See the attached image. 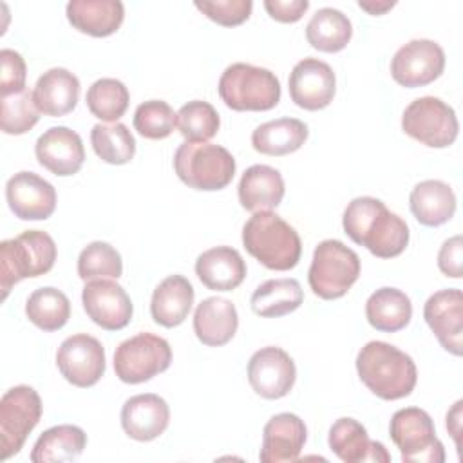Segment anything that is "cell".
Instances as JSON below:
<instances>
[{
    "instance_id": "obj_36",
    "label": "cell",
    "mask_w": 463,
    "mask_h": 463,
    "mask_svg": "<svg viewBox=\"0 0 463 463\" xmlns=\"http://www.w3.org/2000/svg\"><path fill=\"white\" fill-rule=\"evenodd\" d=\"M90 143L96 156L109 165H125L136 154V139L127 125L98 123L90 130Z\"/></svg>"
},
{
    "instance_id": "obj_19",
    "label": "cell",
    "mask_w": 463,
    "mask_h": 463,
    "mask_svg": "<svg viewBox=\"0 0 463 463\" xmlns=\"http://www.w3.org/2000/svg\"><path fill=\"white\" fill-rule=\"evenodd\" d=\"M34 154L43 168L60 177L74 175L85 161L83 141L69 127H51L45 130L36 139Z\"/></svg>"
},
{
    "instance_id": "obj_20",
    "label": "cell",
    "mask_w": 463,
    "mask_h": 463,
    "mask_svg": "<svg viewBox=\"0 0 463 463\" xmlns=\"http://www.w3.org/2000/svg\"><path fill=\"white\" fill-rule=\"evenodd\" d=\"M170 423V407L159 394L145 392L130 396L121 407V427L136 441L159 438Z\"/></svg>"
},
{
    "instance_id": "obj_26",
    "label": "cell",
    "mask_w": 463,
    "mask_h": 463,
    "mask_svg": "<svg viewBox=\"0 0 463 463\" xmlns=\"http://www.w3.org/2000/svg\"><path fill=\"white\" fill-rule=\"evenodd\" d=\"M65 13L74 29L94 38L114 34L125 18L119 0H71Z\"/></svg>"
},
{
    "instance_id": "obj_16",
    "label": "cell",
    "mask_w": 463,
    "mask_h": 463,
    "mask_svg": "<svg viewBox=\"0 0 463 463\" xmlns=\"http://www.w3.org/2000/svg\"><path fill=\"white\" fill-rule=\"evenodd\" d=\"M291 101L304 110L326 109L336 92V78L329 63L318 58L300 60L288 80Z\"/></svg>"
},
{
    "instance_id": "obj_5",
    "label": "cell",
    "mask_w": 463,
    "mask_h": 463,
    "mask_svg": "<svg viewBox=\"0 0 463 463\" xmlns=\"http://www.w3.org/2000/svg\"><path fill=\"white\" fill-rule=\"evenodd\" d=\"M174 170L186 186L215 192L232 183L235 175V159L221 145L184 141L174 154Z\"/></svg>"
},
{
    "instance_id": "obj_28",
    "label": "cell",
    "mask_w": 463,
    "mask_h": 463,
    "mask_svg": "<svg viewBox=\"0 0 463 463\" xmlns=\"http://www.w3.org/2000/svg\"><path fill=\"white\" fill-rule=\"evenodd\" d=\"M409 206L420 224L436 228L454 217L456 195L450 184L439 179H425L411 190Z\"/></svg>"
},
{
    "instance_id": "obj_46",
    "label": "cell",
    "mask_w": 463,
    "mask_h": 463,
    "mask_svg": "<svg viewBox=\"0 0 463 463\" xmlns=\"http://www.w3.org/2000/svg\"><path fill=\"white\" fill-rule=\"evenodd\" d=\"M447 429L452 434L456 447L459 450V434H461V400L454 403V407L447 412Z\"/></svg>"
},
{
    "instance_id": "obj_11",
    "label": "cell",
    "mask_w": 463,
    "mask_h": 463,
    "mask_svg": "<svg viewBox=\"0 0 463 463\" xmlns=\"http://www.w3.org/2000/svg\"><path fill=\"white\" fill-rule=\"evenodd\" d=\"M42 418L40 394L29 385H14L0 400V459L18 454Z\"/></svg>"
},
{
    "instance_id": "obj_27",
    "label": "cell",
    "mask_w": 463,
    "mask_h": 463,
    "mask_svg": "<svg viewBox=\"0 0 463 463\" xmlns=\"http://www.w3.org/2000/svg\"><path fill=\"white\" fill-rule=\"evenodd\" d=\"M239 203L250 212L277 208L284 197V179L269 165H251L239 181Z\"/></svg>"
},
{
    "instance_id": "obj_6",
    "label": "cell",
    "mask_w": 463,
    "mask_h": 463,
    "mask_svg": "<svg viewBox=\"0 0 463 463\" xmlns=\"http://www.w3.org/2000/svg\"><path fill=\"white\" fill-rule=\"evenodd\" d=\"M219 96L224 105L237 112H260L280 101V81L264 67L251 63H232L219 78Z\"/></svg>"
},
{
    "instance_id": "obj_39",
    "label": "cell",
    "mask_w": 463,
    "mask_h": 463,
    "mask_svg": "<svg viewBox=\"0 0 463 463\" xmlns=\"http://www.w3.org/2000/svg\"><path fill=\"white\" fill-rule=\"evenodd\" d=\"M219 127L221 118L208 101H188L177 112V128L186 141H208L217 134Z\"/></svg>"
},
{
    "instance_id": "obj_41",
    "label": "cell",
    "mask_w": 463,
    "mask_h": 463,
    "mask_svg": "<svg viewBox=\"0 0 463 463\" xmlns=\"http://www.w3.org/2000/svg\"><path fill=\"white\" fill-rule=\"evenodd\" d=\"M177 127V114L163 99H148L134 112V128L146 139H165Z\"/></svg>"
},
{
    "instance_id": "obj_42",
    "label": "cell",
    "mask_w": 463,
    "mask_h": 463,
    "mask_svg": "<svg viewBox=\"0 0 463 463\" xmlns=\"http://www.w3.org/2000/svg\"><path fill=\"white\" fill-rule=\"evenodd\" d=\"M195 7L212 22L233 27L246 22L251 14L253 2L251 0H206L195 2Z\"/></svg>"
},
{
    "instance_id": "obj_35",
    "label": "cell",
    "mask_w": 463,
    "mask_h": 463,
    "mask_svg": "<svg viewBox=\"0 0 463 463\" xmlns=\"http://www.w3.org/2000/svg\"><path fill=\"white\" fill-rule=\"evenodd\" d=\"M25 315L42 331H58L71 318V302L58 288L45 286L29 295Z\"/></svg>"
},
{
    "instance_id": "obj_10",
    "label": "cell",
    "mask_w": 463,
    "mask_h": 463,
    "mask_svg": "<svg viewBox=\"0 0 463 463\" xmlns=\"http://www.w3.org/2000/svg\"><path fill=\"white\" fill-rule=\"evenodd\" d=\"M402 130L425 146L447 148L456 141L459 123L450 105L439 98L423 96L405 107Z\"/></svg>"
},
{
    "instance_id": "obj_9",
    "label": "cell",
    "mask_w": 463,
    "mask_h": 463,
    "mask_svg": "<svg viewBox=\"0 0 463 463\" xmlns=\"http://www.w3.org/2000/svg\"><path fill=\"white\" fill-rule=\"evenodd\" d=\"M172 364L170 344L154 333H137L123 340L114 353L116 376L125 383H143Z\"/></svg>"
},
{
    "instance_id": "obj_21",
    "label": "cell",
    "mask_w": 463,
    "mask_h": 463,
    "mask_svg": "<svg viewBox=\"0 0 463 463\" xmlns=\"http://www.w3.org/2000/svg\"><path fill=\"white\" fill-rule=\"evenodd\" d=\"M307 429L293 412H280L268 420L262 430V447L259 459L262 463H291L306 443Z\"/></svg>"
},
{
    "instance_id": "obj_44",
    "label": "cell",
    "mask_w": 463,
    "mask_h": 463,
    "mask_svg": "<svg viewBox=\"0 0 463 463\" xmlns=\"http://www.w3.org/2000/svg\"><path fill=\"white\" fill-rule=\"evenodd\" d=\"M438 268L450 279H459L463 273V239L454 235L447 239L438 251Z\"/></svg>"
},
{
    "instance_id": "obj_38",
    "label": "cell",
    "mask_w": 463,
    "mask_h": 463,
    "mask_svg": "<svg viewBox=\"0 0 463 463\" xmlns=\"http://www.w3.org/2000/svg\"><path fill=\"white\" fill-rule=\"evenodd\" d=\"M123 273V260L119 251L103 241L87 244L78 257L80 279H119Z\"/></svg>"
},
{
    "instance_id": "obj_32",
    "label": "cell",
    "mask_w": 463,
    "mask_h": 463,
    "mask_svg": "<svg viewBox=\"0 0 463 463\" xmlns=\"http://www.w3.org/2000/svg\"><path fill=\"white\" fill-rule=\"evenodd\" d=\"M367 322L383 333L403 329L412 317L411 298L396 288H380L365 302Z\"/></svg>"
},
{
    "instance_id": "obj_1",
    "label": "cell",
    "mask_w": 463,
    "mask_h": 463,
    "mask_svg": "<svg viewBox=\"0 0 463 463\" xmlns=\"http://www.w3.org/2000/svg\"><path fill=\"white\" fill-rule=\"evenodd\" d=\"M342 226L353 242L380 259L398 257L409 244L407 222L376 197L353 199L344 210Z\"/></svg>"
},
{
    "instance_id": "obj_33",
    "label": "cell",
    "mask_w": 463,
    "mask_h": 463,
    "mask_svg": "<svg viewBox=\"0 0 463 463\" xmlns=\"http://www.w3.org/2000/svg\"><path fill=\"white\" fill-rule=\"evenodd\" d=\"M304 291L295 279H269L257 286L251 295V309L264 318H279L300 307Z\"/></svg>"
},
{
    "instance_id": "obj_23",
    "label": "cell",
    "mask_w": 463,
    "mask_h": 463,
    "mask_svg": "<svg viewBox=\"0 0 463 463\" xmlns=\"http://www.w3.org/2000/svg\"><path fill=\"white\" fill-rule=\"evenodd\" d=\"M80 98V80L63 67L45 71L34 85L33 99L40 112L60 118L74 110Z\"/></svg>"
},
{
    "instance_id": "obj_4",
    "label": "cell",
    "mask_w": 463,
    "mask_h": 463,
    "mask_svg": "<svg viewBox=\"0 0 463 463\" xmlns=\"http://www.w3.org/2000/svg\"><path fill=\"white\" fill-rule=\"evenodd\" d=\"M56 242L42 230H27L14 239L0 242V286L2 300L11 288L29 277H40L52 269Z\"/></svg>"
},
{
    "instance_id": "obj_31",
    "label": "cell",
    "mask_w": 463,
    "mask_h": 463,
    "mask_svg": "<svg viewBox=\"0 0 463 463\" xmlns=\"http://www.w3.org/2000/svg\"><path fill=\"white\" fill-rule=\"evenodd\" d=\"M87 445V434L78 425H56L42 432L31 450L33 463L74 461Z\"/></svg>"
},
{
    "instance_id": "obj_22",
    "label": "cell",
    "mask_w": 463,
    "mask_h": 463,
    "mask_svg": "<svg viewBox=\"0 0 463 463\" xmlns=\"http://www.w3.org/2000/svg\"><path fill=\"white\" fill-rule=\"evenodd\" d=\"M329 449L345 463H389L391 454L383 443L373 441L365 427L354 418H338L327 438Z\"/></svg>"
},
{
    "instance_id": "obj_45",
    "label": "cell",
    "mask_w": 463,
    "mask_h": 463,
    "mask_svg": "<svg viewBox=\"0 0 463 463\" xmlns=\"http://www.w3.org/2000/svg\"><path fill=\"white\" fill-rule=\"evenodd\" d=\"M307 7V0H264V9L268 11V14L282 24L298 22Z\"/></svg>"
},
{
    "instance_id": "obj_13",
    "label": "cell",
    "mask_w": 463,
    "mask_h": 463,
    "mask_svg": "<svg viewBox=\"0 0 463 463\" xmlns=\"http://www.w3.org/2000/svg\"><path fill=\"white\" fill-rule=\"evenodd\" d=\"M56 365L61 376L76 387H92L105 374V349L87 333L65 338L56 351Z\"/></svg>"
},
{
    "instance_id": "obj_47",
    "label": "cell",
    "mask_w": 463,
    "mask_h": 463,
    "mask_svg": "<svg viewBox=\"0 0 463 463\" xmlns=\"http://www.w3.org/2000/svg\"><path fill=\"white\" fill-rule=\"evenodd\" d=\"M358 5L364 9V11H367V13H371V14H383L385 11H389L391 7H394V2H358Z\"/></svg>"
},
{
    "instance_id": "obj_37",
    "label": "cell",
    "mask_w": 463,
    "mask_h": 463,
    "mask_svg": "<svg viewBox=\"0 0 463 463\" xmlns=\"http://www.w3.org/2000/svg\"><path fill=\"white\" fill-rule=\"evenodd\" d=\"M85 101L92 116L101 121L116 123L127 112L130 94L123 81L116 78H99L89 87Z\"/></svg>"
},
{
    "instance_id": "obj_15",
    "label": "cell",
    "mask_w": 463,
    "mask_h": 463,
    "mask_svg": "<svg viewBox=\"0 0 463 463\" xmlns=\"http://www.w3.org/2000/svg\"><path fill=\"white\" fill-rule=\"evenodd\" d=\"M295 378V362L280 347H262L255 351L248 362V382L260 398H284L293 389Z\"/></svg>"
},
{
    "instance_id": "obj_8",
    "label": "cell",
    "mask_w": 463,
    "mask_h": 463,
    "mask_svg": "<svg viewBox=\"0 0 463 463\" xmlns=\"http://www.w3.org/2000/svg\"><path fill=\"white\" fill-rule=\"evenodd\" d=\"M389 434L405 463H443V443L436 438L434 421L423 409L405 407L392 414Z\"/></svg>"
},
{
    "instance_id": "obj_14",
    "label": "cell",
    "mask_w": 463,
    "mask_h": 463,
    "mask_svg": "<svg viewBox=\"0 0 463 463\" xmlns=\"http://www.w3.org/2000/svg\"><path fill=\"white\" fill-rule=\"evenodd\" d=\"M81 304L87 317L107 331L127 327L134 313L128 293L110 279L89 280L81 291Z\"/></svg>"
},
{
    "instance_id": "obj_18",
    "label": "cell",
    "mask_w": 463,
    "mask_h": 463,
    "mask_svg": "<svg viewBox=\"0 0 463 463\" xmlns=\"http://www.w3.org/2000/svg\"><path fill=\"white\" fill-rule=\"evenodd\" d=\"M5 199L22 221H45L56 208L54 186L34 172H18L5 184Z\"/></svg>"
},
{
    "instance_id": "obj_29",
    "label": "cell",
    "mask_w": 463,
    "mask_h": 463,
    "mask_svg": "<svg viewBox=\"0 0 463 463\" xmlns=\"http://www.w3.org/2000/svg\"><path fill=\"white\" fill-rule=\"evenodd\" d=\"M194 304V286L183 275H170L161 280L150 300V315L163 327H175L184 322Z\"/></svg>"
},
{
    "instance_id": "obj_2",
    "label": "cell",
    "mask_w": 463,
    "mask_h": 463,
    "mask_svg": "<svg viewBox=\"0 0 463 463\" xmlns=\"http://www.w3.org/2000/svg\"><path fill=\"white\" fill-rule=\"evenodd\" d=\"M356 373L373 394L389 402L409 396L418 380L414 360L382 340H371L358 351Z\"/></svg>"
},
{
    "instance_id": "obj_3",
    "label": "cell",
    "mask_w": 463,
    "mask_h": 463,
    "mask_svg": "<svg viewBox=\"0 0 463 463\" xmlns=\"http://www.w3.org/2000/svg\"><path fill=\"white\" fill-rule=\"evenodd\" d=\"M242 244L251 257L275 271L295 268L302 253L297 230L269 210L255 212L246 221L242 226Z\"/></svg>"
},
{
    "instance_id": "obj_7",
    "label": "cell",
    "mask_w": 463,
    "mask_h": 463,
    "mask_svg": "<svg viewBox=\"0 0 463 463\" xmlns=\"http://www.w3.org/2000/svg\"><path fill=\"white\" fill-rule=\"evenodd\" d=\"M360 277V257L342 241L326 239L317 244L307 271L309 288L324 300L344 297Z\"/></svg>"
},
{
    "instance_id": "obj_40",
    "label": "cell",
    "mask_w": 463,
    "mask_h": 463,
    "mask_svg": "<svg viewBox=\"0 0 463 463\" xmlns=\"http://www.w3.org/2000/svg\"><path fill=\"white\" fill-rule=\"evenodd\" d=\"M38 114L40 110L36 109L33 92H29V89L2 96V109H0L2 132L11 136L25 134L38 123V118H40Z\"/></svg>"
},
{
    "instance_id": "obj_43",
    "label": "cell",
    "mask_w": 463,
    "mask_h": 463,
    "mask_svg": "<svg viewBox=\"0 0 463 463\" xmlns=\"http://www.w3.org/2000/svg\"><path fill=\"white\" fill-rule=\"evenodd\" d=\"M0 92L2 96L14 94L25 89V76H27V67L20 52L13 49H2L0 51Z\"/></svg>"
},
{
    "instance_id": "obj_25",
    "label": "cell",
    "mask_w": 463,
    "mask_h": 463,
    "mask_svg": "<svg viewBox=\"0 0 463 463\" xmlns=\"http://www.w3.org/2000/svg\"><path fill=\"white\" fill-rule=\"evenodd\" d=\"M239 326V315L232 300L222 297L204 298L194 313V331L201 344L219 347L228 344Z\"/></svg>"
},
{
    "instance_id": "obj_12",
    "label": "cell",
    "mask_w": 463,
    "mask_h": 463,
    "mask_svg": "<svg viewBox=\"0 0 463 463\" xmlns=\"http://www.w3.org/2000/svg\"><path fill=\"white\" fill-rule=\"evenodd\" d=\"M445 52L439 43L427 38L411 40L402 45L391 60V76L407 89L432 83L443 74Z\"/></svg>"
},
{
    "instance_id": "obj_30",
    "label": "cell",
    "mask_w": 463,
    "mask_h": 463,
    "mask_svg": "<svg viewBox=\"0 0 463 463\" xmlns=\"http://www.w3.org/2000/svg\"><path fill=\"white\" fill-rule=\"evenodd\" d=\"M307 125L297 118H279L259 125L251 134V146L264 156H288L307 139Z\"/></svg>"
},
{
    "instance_id": "obj_17",
    "label": "cell",
    "mask_w": 463,
    "mask_h": 463,
    "mask_svg": "<svg viewBox=\"0 0 463 463\" xmlns=\"http://www.w3.org/2000/svg\"><path fill=\"white\" fill-rule=\"evenodd\" d=\"M423 318L441 347L454 356L463 353V293L449 288L430 295L423 306Z\"/></svg>"
},
{
    "instance_id": "obj_34",
    "label": "cell",
    "mask_w": 463,
    "mask_h": 463,
    "mask_svg": "<svg viewBox=\"0 0 463 463\" xmlns=\"http://www.w3.org/2000/svg\"><path fill=\"white\" fill-rule=\"evenodd\" d=\"M353 36L351 20L338 9H318L306 25V40L313 49L322 52L342 51Z\"/></svg>"
},
{
    "instance_id": "obj_24",
    "label": "cell",
    "mask_w": 463,
    "mask_h": 463,
    "mask_svg": "<svg viewBox=\"0 0 463 463\" xmlns=\"http://www.w3.org/2000/svg\"><path fill=\"white\" fill-rule=\"evenodd\" d=\"M195 275L212 291H232L246 277V262L232 246H215L195 260Z\"/></svg>"
}]
</instances>
